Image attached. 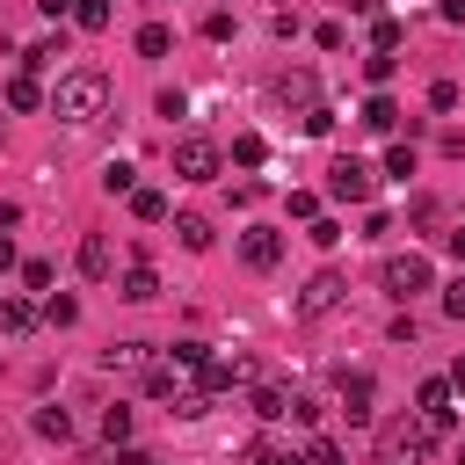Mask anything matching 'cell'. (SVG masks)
Here are the masks:
<instances>
[{"mask_svg": "<svg viewBox=\"0 0 465 465\" xmlns=\"http://www.w3.org/2000/svg\"><path fill=\"white\" fill-rule=\"evenodd\" d=\"M73 22L80 29H109V0H73Z\"/></svg>", "mask_w": 465, "mask_h": 465, "instance_id": "4dcf8cb0", "label": "cell"}, {"mask_svg": "<svg viewBox=\"0 0 465 465\" xmlns=\"http://www.w3.org/2000/svg\"><path fill=\"white\" fill-rule=\"evenodd\" d=\"M450 400H458V392H450V378H421V392H414V414H421L436 436H450V421H458V414H450Z\"/></svg>", "mask_w": 465, "mask_h": 465, "instance_id": "52a82bcc", "label": "cell"}, {"mask_svg": "<svg viewBox=\"0 0 465 465\" xmlns=\"http://www.w3.org/2000/svg\"><path fill=\"white\" fill-rule=\"evenodd\" d=\"M371 51H400V22L392 15H371Z\"/></svg>", "mask_w": 465, "mask_h": 465, "instance_id": "83f0119b", "label": "cell"}, {"mask_svg": "<svg viewBox=\"0 0 465 465\" xmlns=\"http://www.w3.org/2000/svg\"><path fill=\"white\" fill-rule=\"evenodd\" d=\"M167 356H174V363H182V371H203V356H211V349H203V341H174V349H167Z\"/></svg>", "mask_w": 465, "mask_h": 465, "instance_id": "d590c367", "label": "cell"}, {"mask_svg": "<svg viewBox=\"0 0 465 465\" xmlns=\"http://www.w3.org/2000/svg\"><path fill=\"white\" fill-rule=\"evenodd\" d=\"M240 262H247V269H276V262H283V232L247 225V232H240Z\"/></svg>", "mask_w": 465, "mask_h": 465, "instance_id": "ba28073f", "label": "cell"}, {"mask_svg": "<svg viewBox=\"0 0 465 465\" xmlns=\"http://www.w3.org/2000/svg\"><path fill=\"white\" fill-rule=\"evenodd\" d=\"M116 298H131V305H145V298H160V276H153L145 262H131V269L116 276Z\"/></svg>", "mask_w": 465, "mask_h": 465, "instance_id": "7c38bea8", "label": "cell"}, {"mask_svg": "<svg viewBox=\"0 0 465 465\" xmlns=\"http://www.w3.org/2000/svg\"><path fill=\"white\" fill-rule=\"evenodd\" d=\"M298 458H305V465H341V443H334V436H312Z\"/></svg>", "mask_w": 465, "mask_h": 465, "instance_id": "1f68e13d", "label": "cell"}, {"mask_svg": "<svg viewBox=\"0 0 465 465\" xmlns=\"http://www.w3.org/2000/svg\"><path fill=\"white\" fill-rule=\"evenodd\" d=\"M247 465H305V458H298L283 436H254V443H247Z\"/></svg>", "mask_w": 465, "mask_h": 465, "instance_id": "e0dca14e", "label": "cell"}, {"mask_svg": "<svg viewBox=\"0 0 465 465\" xmlns=\"http://www.w3.org/2000/svg\"><path fill=\"white\" fill-rule=\"evenodd\" d=\"M167 51H174V29L167 22H145L138 29V58H167Z\"/></svg>", "mask_w": 465, "mask_h": 465, "instance_id": "ffe728a7", "label": "cell"}, {"mask_svg": "<svg viewBox=\"0 0 465 465\" xmlns=\"http://www.w3.org/2000/svg\"><path fill=\"white\" fill-rule=\"evenodd\" d=\"M174 240H182L189 254H203V247H211V218H196V211H182V218H174Z\"/></svg>", "mask_w": 465, "mask_h": 465, "instance_id": "d6986e66", "label": "cell"}, {"mask_svg": "<svg viewBox=\"0 0 465 465\" xmlns=\"http://www.w3.org/2000/svg\"><path fill=\"white\" fill-rule=\"evenodd\" d=\"M341 298H349V276H341V269H312L305 291H298V320H320V312H334Z\"/></svg>", "mask_w": 465, "mask_h": 465, "instance_id": "8992f818", "label": "cell"}, {"mask_svg": "<svg viewBox=\"0 0 465 465\" xmlns=\"http://www.w3.org/2000/svg\"><path fill=\"white\" fill-rule=\"evenodd\" d=\"M276 94H283V102H291V109L305 116V109L320 102V80H312V73H283V87H276Z\"/></svg>", "mask_w": 465, "mask_h": 465, "instance_id": "ac0fdd59", "label": "cell"}, {"mask_svg": "<svg viewBox=\"0 0 465 465\" xmlns=\"http://www.w3.org/2000/svg\"><path fill=\"white\" fill-rule=\"evenodd\" d=\"M44 320V305H29V298H0V334H29Z\"/></svg>", "mask_w": 465, "mask_h": 465, "instance_id": "2e32d148", "label": "cell"}, {"mask_svg": "<svg viewBox=\"0 0 465 465\" xmlns=\"http://www.w3.org/2000/svg\"><path fill=\"white\" fill-rule=\"evenodd\" d=\"M262 160H269L262 131H240V138H232V167H262Z\"/></svg>", "mask_w": 465, "mask_h": 465, "instance_id": "cb8c5ba5", "label": "cell"}, {"mask_svg": "<svg viewBox=\"0 0 465 465\" xmlns=\"http://www.w3.org/2000/svg\"><path fill=\"white\" fill-rule=\"evenodd\" d=\"M7 269H15V240L0 232V276H7Z\"/></svg>", "mask_w": 465, "mask_h": 465, "instance_id": "f6af8a7d", "label": "cell"}, {"mask_svg": "<svg viewBox=\"0 0 465 465\" xmlns=\"http://www.w3.org/2000/svg\"><path fill=\"white\" fill-rule=\"evenodd\" d=\"M371 189H378V174H371V160H356V153H341V160L327 167V196H334V203H371Z\"/></svg>", "mask_w": 465, "mask_h": 465, "instance_id": "5b68a950", "label": "cell"}, {"mask_svg": "<svg viewBox=\"0 0 465 465\" xmlns=\"http://www.w3.org/2000/svg\"><path fill=\"white\" fill-rule=\"evenodd\" d=\"M131 218L160 225V218H167V196H160V189H131Z\"/></svg>", "mask_w": 465, "mask_h": 465, "instance_id": "484cf974", "label": "cell"}, {"mask_svg": "<svg viewBox=\"0 0 465 465\" xmlns=\"http://www.w3.org/2000/svg\"><path fill=\"white\" fill-rule=\"evenodd\" d=\"M349 7H356V15H385V0H349Z\"/></svg>", "mask_w": 465, "mask_h": 465, "instance_id": "681fc988", "label": "cell"}, {"mask_svg": "<svg viewBox=\"0 0 465 465\" xmlns=\"http://www.w3.org/2000/svg\"><path fill=\"white\" fill-rule=\"evenodd\" d=\"M254 414H262V421H283V414H291V392H283V385H254Z\"/></svg>", "mask_w": 465, "mask_h": 465, "instance_id": "44dd1931", "label": "cell"}, {"mask_svg": "<svg viewBox=\"0 0 465 465\" xmlns=\"http://www.w3.org/2000/svg\"><path fill=\"white\" fill-rule=\"evenodd\" d=\"M58 58H65V36H44V44H29V51H22V65H29V73H44V65H58Z\"/></svg>", "mask_w": 465, "mask_h": 465, "instance_id": "603a6c76", "label": "cell"}, {"mask_svg": "<svg viewBox=\"0 0 465 465\" xmlns=\"http://www.w3.org/2000/svg\"><path fill=\"white\" fill-rule=\"evenodd\" d=\"M283 211H291V218H305V225H312V218H320V196H312V189H291V196H283Z\"/></svg>", "mask_w": 465, "mask_h": 465, "instance_id": "e575fe53", "label": "cell"}, {"mask_svg": "<svg viewBox=\"0 0 465 465\" xmlns=\"http://www.w3.org/2000/svg\"><path fill=\"white\" fill-rule=\"evenodd\" d=\"M44 320H51V327H73V320H80V298H58V291H51V298H44Z\"/></svg>", "mask_w": 465, "mask_h": 465, "instance_id": "f546056e", "label": "cell"}, {"mask_svg": "<svg viewBox=\"0 0 465 465\" xmlns=\"http://www.w3.org/2000/svg\"><path fill=\"white\" fill-rule=\"evenodd\" d=\"M429 109H458V80H436L429 87Z\"/></svg>", "mask_w": 465, "mask_h": 465, "instance_id": "f35d334b", "label": "cell"}, {"mask_svg": "<svg viewBox=\"0 0 465 465\" xmlns=\"http://www.w3.org/2000/svg\"><path fill=\"white\" fill-rule=\"evenodd\" d=\"M298 131H305V138H327V131H334V109H327V102H312V109L298 116Z\"/></svg>", "mask_w": 465, "mask_h": 465, "instance_id": "f1b7e54d", "label": "cell"}, {"mask_svg": "<svg viewBox=\"0 0 465 465\" xmlns=\"http://www.w3.org/2000/svg\"><path fill=\"white\" fill-rule=\"evenodd\" d=\"M392 65H400L392 51H371V58H363V80H371V87H385V80H392Z\"/></svg>", "mask_w": 465, "mask_h": 465, "instance_id": "d6a6232c", "label": "cell"}, {"mask_svg": "<svg viewBox=\"0 0 465 465\" xmlns=\"http://www.w3.org/2000/svg\"><path fill=\"white\" fill-rule=\"evenodd\" d=\"M385 174H400V182H407V174H414V145H400V138H392V145H385Z\"/></svg>", "mask_w": 465, "mask_h": 465, "instance_id": "836d02e7", "label": "cell"}, {"mask_svg": "<svg viewBox=\"0 0 465 465\" xmlns=\"http://www.w3.org/2000/svg\"><path fill=\"white\" fill-rule=\"evenodd\" d=\"M443 247H450V254H458V262H465V232H443Z\"/></svg>", "mask_w": 465, "mask_h": 465, "instance_id": "7dc6e473", "label": "cell"}, {"mask_svg": "<svg viewBox=\"0 0 465 465\" xmlns=\"http://www.w3.org/2000/svg\"><path fill=\"white\" fill-rule=\"evenodd\" d=\"M240 378H247L240 363H218V356H203V371H196V392H211V400H218V392H232Z\"/></svg>", "mask_w": 465, "mask_h": 465, "instance_id": "5bb4252c", "label": "cell"}, {"mask_svg": "<svg viewBox=\"0 0 465 465\" xmlns=\"http://www.w3.org/2000/svg\"><path fill=\"white\" fill-rule=\"evenodd\" d=\"M371 400H378V378H371V371H349V378H341V414H349L356 429L371 421Z\"/></svg>", "mask_w": 465, "mask_h": 465, "instance_id": "9c48e42d", "label": "cell"}, {"mask_svg": "<svg viewBox=\"0 0 465 465\" xmlns=\"http://www.w3.org/2000/svg\"><path fill=\"white\" fill-rule=\"evenodd\" d=\"M36 436H51V443H73V414H65V407H36Z\"/></svg>", "mask_w": 465, "mask_h": 465, "instance_id": "7402d4cb", "label": "cell"}, {"mask_svg": "<svg viewBox=\"0 0 465 465\" xmlns=\"http://www.w3.org/2000/svg\"><path fill=\"white\" fill-rule=\"evenodd\" d=\"M22 283L29 291H51V262H22Z\"/></svg>", "mask_w": 465, "mask_h": 465, "instance_id": "60d3db41", "label": "cell"}, {"mask_svg": "<svg viewBox=\"0 0 465 465\" xmlns=\"http://www.w3.org/2000/svg\"><path fill=\"white\" fill-rule=\"evenodd\" d=\"M450 392H458V400H465V356H458V363H450Z\"/></svg>", "mask_w": 465, "mask_h": 465, "instance_id": "ee69618b", "label": "cell"}, {"mask_svg": "<svg viewBox=\"0 0 465 465\" xmlns=\"http://www.w3.org/2000/svg\"><path fill=\"white\" fill-rule=\"evenodd\" d=\"M116 465H153L145 450H131V443H116Z\"/></svg>", "mask_w": 465, "mask_h": 465, "instance_id": "7bdbcfd3", "label": "cell"}, {"mask_svg": "<svg viewBox=\"0 0 465 465\" xmlns=\"http://www.w3.org/2000/svg\"><path fill=\"white\" fill-rule=\"evenodd\" d=\"M44 102H51V94H44V80H36L29 65H22V73L7 80V109H44Z\"/></svg>", "mask_w": 465, "mask_h": 465, "instance_id": "9a60e30c", "label": "cell"}, {"mask_svg": "<svg viewBox=\"0 0 465 465\" xmlns=\"http://www.w3.org/2000/svg\"><path fill=\"white\" fill-rule=\"evenodd\" d=\"M109 102H116V87L94 65L58 73V87H51V116H65V124H94V116H109Z\"/></svg>", "mask_w": 465, "mask_h": 465, "instance_id": "6da1fadb", "label": "cell"}, {"mask_svg": "<svg viewBox=\"0 0 465 465\" xmlns=\"http://www.w3.org/2000/svg\"><path fill=\"white\" fill-rule=\"evenodd\" d=\"M36 7H44V15H73V0H36Z\"/></svg>", "mask_w": 465, "mask_h": 465, "instance_id": "c3c4849f", "label": "cell"}, {"mask_svg": "<svg viewBox=\"0 0 465 465\" xmlns=\"http://www.w3.org/2000/svg\"><path fill=\"white\" fill-rule=\"evenodd\" d=\"M102 189H109V196H131V189H138V167H131V160H109V167H102Z\"/></svg>", "mask_w": 465, "mask_h": 465, "instance_id": "d4e9b609", "label": "cell"}, {"mask_svg": "<svg viewBox=\"0 0 465 465\" xmlns=\"http://www.w3.org/2000/svg\"><path fill=\"white\" fill-rule=\"evenodd\" d=\"M443 312H450V320H465V276H458V283H443Z\"/></svg>", "mask_w": 465, "mask_h": 465, "instance_id": "b9f144b4", "label": "cell"}, {"mask_svg": "<svg viewBox=\"0 0 465 465\" xmlns=\"http://www.w3.org/2000/svg\"><path fill=\"white\" fill-rule=\"evenodd\" d=\"M203 36H211V44H225V36H232V15H225V7H218V15H203Z\"/></svg>", "mask_w": 465, "mask_h": 465, "instance_id": "8d00e7d4", "label": "cell"}, {"mask_svg": "<svg viewBox=\"0 0 465 465\" xmlns=\"http://www.w3.org/2000/svg\"><path fill=\"white\" fill-rule=\"evenodd\" d=\"M218 167H225V153H218L203 131H182V138H174V174H182V182H218Z\"/></svg>", "mask_w": 465, "mask_h": 465, "instance_id": "3957f363", "label": "cell"}, {"mask_svg": "<svg viewBox=\"0 0 465 465\" xmlns=\"http://www.w3.org/2000/svg\"><path fill=\"white\" fill-rule=\"evenodd\" d=\"M443 22H465V0H443Z\"/></svg>", "mask_w": 465, "mask_h": 465, "instance_id": "bcb514c9", "label": "cell"}, {"mask_svg": "<svg viewBox=\"0 0 465 465\" xmlns=\"http://www.w3.org/2000/svg\"><path fill=\"white\" fill-rule=\"evenodd\" d=\"M378 283H385V298H414V291H429L436 283V269H429V254H385V269H378Z\"/></svg>", "mask_w": 465, "mask_h": 465, "instance_id": "277c9868", "label": "cell"}, {"mask_svg": "<svg viewBox=\"0 0 465 465\" xmlns=\"http://www.w3.org/2000/svg\"><path fill=\"white\" fill-rule=\"evenodd\" d=\"M102 363H109V371H138V378H145V371H153V341H116V349H102Z\"/></svg>", "mask_w": 465, "mask_h": 465, "instance_id": "4fadbf2b", "label": "cell"}, {"mask_svg": "<svg viewBox=\"0 0 465 465\" xmlns=\"http://www.w3.org/2000/svg\"><path fill=\"white\" fill-rule=\"evenodd\" d=\"M102 436H109V443H131V407H124V400L102 407Z\"/></svg>", "mask_w": 465, "mask_h": 465, "instance_id": "4316f807", "label": "cell"}, {"mask_svg": "<svg viewBox=\"0 0 465 465\" xmlns=\"http://www.w3.org/2000/svg\"><path fill=\"white\" fill-rule=\"evenodd\" d=\"M80 276H94V283H102V276H116V247H109L102 232H87V240H80Z\"/></svg>", "mask_w": 465, "mask_h": 465, "instance_id": "8fae6325", "label": "cell"}, {"mask_svg": "<svg viewBox=\"0 0 465 465\" xmlns=\"http://www.w3.org/2000/svg\"><path fill=\"white\" fill-rule=\"evenodd\" d=\"M341 36H349L341 22H320V29H312V44H320V51H341Z\"/></svg>", "mask_w": 465, "mask_h": 465, "instance_id": "74e56055", "label": "cell"}, {"mask_svg": "<svg viewBox=\"0 0 465 465\" xmlns=\"http://www.w3.org/2000/svg\"><path fill=\"white\" fill-rule=\"evenodd\" d=\"M429 450H436V429H429L421 414L378 429V465H429Z\"/></svg>", "mask_w": 465, "mask_h": 465, "instance_id": "7a4b0ae2", "label": "cell"}, {"mask_svg": "<svg viewBox=\"0 0 465 465\" xmlns=\"http://www.w3.org/2000/svg\"><path fill=\"white\" fill-rule=\"evenodd\" d=\"M305 232H312V240H320V247H334V240H341V218H312V225H305Z\"/></svg>", "mask_w": 465, "mask_h": 465, "instance_id": "ab89813d", "label": "cell"}, {"mask_svg": "<svg viewBox=\"0 0 465 465\" xmlns=\"http://www.w3.org/2000/svg\"><path fill=\"white\" fill-rule=\"evenodd\" d=\"M356 124H363V131H378V138H392V131H400V102H392V94L378 87V94H371V102L356 109Z\"/></svg>", "mask_w": 465, "mask_h": 465, "instance_id": "30bf717a", "label": "cell"}]
</instances>
